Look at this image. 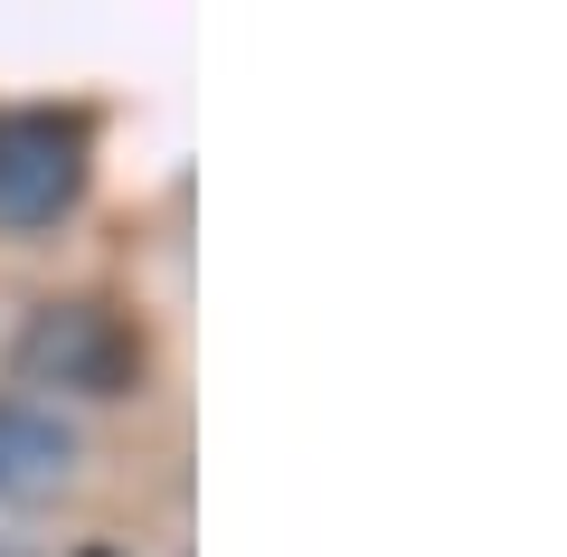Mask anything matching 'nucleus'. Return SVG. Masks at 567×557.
Wrapping results in <instances>:
<instances>
[{
  "mask_svg": "<svg viewBox=\"0 0 567 557\" xmlns=\"http://www.w3.org/2000/svg\"><path fill=\"white\" fill-rule=\"evenodd\" d=\"M85 189L76 114H0V227H48Z\"/></svg>",
  "mask_w": 567,
  "mask_h": 557,
  "instance_id": "obj_1",
  "label": "nucleus"
},
{
  "mask_svg": "<svg viewBox=\"0 0 567 557\" xmlns=\"http://www.w3.org/2000/svg\"><path fill=\"white\" fill-rule=\"evenodd\" d=\"M20 369H39L58 388H85V398H123L133 369H142V340L104 302H48L29 321V340H20Z\"/></svg>",
  "mask_w": 567,
  "mask_h": 557,
  "instance_id": "obj_2",
  "label": "nucleus"
},
{
  "mask_svg": "<svg viewBox=\"0 0 567 557\" xmlns=\"http://www.w3.org/2000/svg\"><path fill=\"white\" fill-rule=\"evenodd\" d=\"M66 473H76V435L48 406L0 398V501H48L66 492Z\"/></svg>",
  "mask_w": 567,
  "mask_h": 557,
  "instance_id": "obj_3",
  "label": "nucleus"
}]
</instances>
